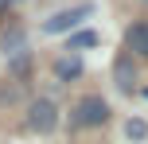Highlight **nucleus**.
<instances>
[{
	"mask_svg": "<svg viewBox=\"0 0 148 144\" xmlns=\"http://www.w3.org/2000/svg\"><path fill=\"white\" fill-rule=\"evenodd\" d=\"M109 121V105H105V98H82L78 105H74L70 113V125L74 129H97V125Z\"/></svg>",
	"mask_w": 148,
	"mask_h": 144,
	"instance_id": "nucleus-1",
	"label": "nucleus"
},
{
	"mask_svg": "<svg viewBox=\"0 0 148 144\" xmlns=\"http://www.w3.org/2000/svg\"><path fill=\"white\" fill-rule=\"evenodd\" d=\"M55 125H59V109H55V101H47V98L31 101V109H27V129L47 136V132H55Z\"/></svg>",
	"mask_w": 148,
	"mask_h": 144,
	"instance_id": "nucleus-2",
	"label": "nucleus"
},
{
	"mask_svg": "<svg viewBox=\"0 0 148 144\" xmlns=\"http://www.w3.org/2000/svg\"><path fill=\"white\" fill-rule=\"evenodd\" d=\"M90 12H94V8H90V4H78V8H66V12H55L51 20L43 23V31H47V35H62V31H70L74 23H78V20H86Z\"/></svg>",
	"mask_w": 148,
	"mask_h": 144,
	"instance_id": "nucleus-3",
	"label": "nucleus"
},
{
	"mask_svg": "<svg viewBox=\"0 0 148 144\" xmlns=\"http://www.w3.org/2000/svg\"><path fill=\"white\" fill-rule=\"evenodd\" d=\"M113 82H117V90H125V93L136 86V66H133L129 55H125V59H117V66H113Z\"/></svg>",
	"mask_w": 148,
	"mask_h": 144,
	"instance_id": "nucleus-4",
	"label": "nucleus"
},
{
	"mask_svg": "<svg viewBox=\"0 0 148 144\" xmlns=\"http://www.w3.org/2000/svg\"><path fill=\"white\" fill-rule=\"evenodd\" d=\"M82 74V59L78 55H59L55 59V78L59 82H70V78H78Z\"/></svg>",
	"mask_w": 148,
	"mask_h": 144,
	"instance_id": "nucleus-5",
	"label": "nucleus"
},
{
	"mask_svg": "<svg viewBox=\"0 0 148 144\" xmlns=\"http://www.w3.org/2000/svg\"><path fill=\"white\" fill-rule=\"evenodd\" d=\"M125 43H129V51L148 55V23H133V27L125 31Z\"/></svg>",
	"mask_w": 148,
	"mask_h": 144,
	"instance_id": "nucleus-6",
	"label": "nucleus"
},
{
	"mask_svg": "<svg viewBox=\"0 0 148 144\" xmlns=\"http://www.w3.org/2000/svg\"><path fill=\"white\" fill-rule=\"evenodd\" d=\"M125 136L129 140H144L148 136V125L140 121V117H129V121H125Z\"/></svg>",
	"mask_w": 148,
	"mask_h": 144,
	"instance_id": "nucleus-7",
	"label": "nucleus"
},
{
	"mask_svg": "<svg viewBox=\"0 0 148 144\" xmlns=\"http://www.w3.org/2000/svg\"><path fill=\"white\" fill-rule=\"evenodd\" d=\"M97 35L94 31H78V35H70V51H82V47H94Z\"/></svg>",
	"mask_w": 148,
	"mask_h": 144,
	"instance_id": "nucleus-8",
	"label": "nucleus"
},
{
	"mask_svg": "<svg viewBox=\"0 0 148 144\" xmlns=\"http://www.w3.org/2000/svg\"><path fill=\"white\" fill-rule=\"evenodd\" d=\"M20 98V86H4V90H0V101H16Z\"/></svg>",
	"mask_w": 148,
	"mask_h": 144,
	"instance_id": "nucleus-9",
	"label": "nucleus"
},
{
	"mask_svg": "<svg viewBox=\"0 0 148 144\" xmlns=\"http://www.w3.org/2000/svg\"><path fill=\"white\" fill-rule=\"evenodd\" d=\"M0 4H23V0H0Z\"/></svg>",
	"mask_w": 148,
	"mask_h": 144,
	"instance_id": "nucleus-10",
	"label": "nucleus"
},
{
	"mask_svg": "<svg viewBox=\"0 0 148 144\" xmlns=\"http://www.w3.org/2000/svg\"><path fill=\"white\" fill-rule=\"evenodd\" d=\"M144 98H148V90H144Z\"/></svg>",
	"mask_w": 148,
	"mask_h": 144,
	"instance_id": "nucleus-11",
	"label": "nucleus"
},
{
	"mask_svg": "<svg viewBox=\"0 0 148 144\" xmlns=\"http://www.w3.org/2000/svg\"><path fill=\"white\" fill-rule=\"evenodd\" d=\"M144 4H148V0H144Z\"/></svg>",
	"mask_w": 148,
	"mask_h": 144,
	"instance_id": "nucleus-12",
	"label": "nucleus"
}]
</instances>
